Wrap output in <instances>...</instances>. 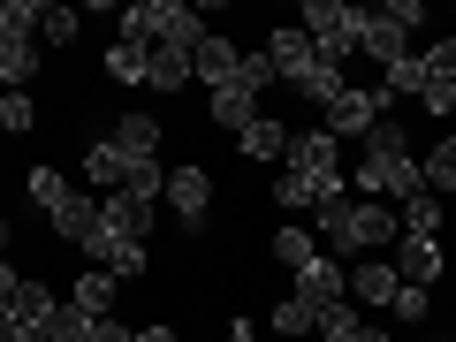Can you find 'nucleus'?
<instances>
[{
  "mask_svg": "<svg viewBox=\"0 0 456 342\" xmlns=\"http://www.w3.org/2000/svg\"><path fill=\"white\" fill-rule=\"evenodd\" d=\"M426 191V175H419V160H411V137H403V122H373L365 130V160H358V198H380V206H403V198H419Z\"/></svg>",
  "mask_w": 456,
  "mask_h": 342,
  "instance_id": "obj_1",
  "label": "nucleus"
},
{
  "mask_svg": "<svg viewBox=\"0 0 456 342\" xmlns=\"http://www.w3.org/2000/svg\"><path fill=\"white\" fill-rule=\"evenodd\" d=\"M312 221H320V244L327 251H388L395 236H403V213H395V206H380V198H358V206H350V191L327 198Z\"/></svg>",
  "mask_w": 456,
  "mask_h": 342,
  "instance_id": "obj_2",
  "label": "nucleus"
},
{
  "mask_svg": "<svg viewBox=\"0 0 456 342\" xmlns=\"http://www.w3.org/2000/svg\"><path fill=\"white\" fill-rule=\"evenodd\" d=\"M297 31L312 38V53H320L327 69H342L350 53H358L365 8H350V0H305V8H297Z\"/></svg>",
  "mask_w": 456,
  "mask_h": 342,
  "instance_id": "obj_3",
  "label": "nucleus"
},
{
  "mask_svg": "<svg viewBox=\"0 0 456 342\" xmlns=\"http://www.w3.org/2000/svg\"><path fill=\"white\" fill-rule=\"evenodd\" d=\"M395 114V99L380 92V84H350V92L335 99V107L320 114V130H335V137H358L365 145V130H373V122H388Z\"/></svg>",
  "mask_w": 456,
  "mask_h": 342,
  "instance_id": "obj_4",
  "label": "nucleus"
},
{
  "mask_svg": "<svg viewBox=\"0 0 456 342\" xmlns=\"http://www.w3.org/2000/svg\"><path fill=\"white\" fill-rule=\"evenodd\" d=\"M289 297H305L312 312H327V305H350V266H335V259L320 251L312 266H297V274H289Z\"/></svg>",
  "mask_w": 456,
  "mask_h": 342,
  "instance_id": "obj_5",
  "label": "nucleus"
},
{
  "mask_svg": "<svg viewBox=\"0 0 456 342\" xmlns=\"http://www.w3.org/2000/svg\"><path fill=\"white\" fill-rule=\"evenodd\" d=\"M160 198L175 206V221H183V228H206V206H213V175H206L198 160H191V167H167V191H160Z\"/></svg>",
  "mask_w": 456,
  "mask_h": 342,
  "instance_id": "obj_6",
  "label": "nucleus"
},
{
  "mask_svg": "<svg viewBox=\"0 0 456 342\" xmlns=\"http://www.w3.org/2000/svg\"><path fill=\"white\" fill-rule=\"evenodd\" d=\"M266 61H274V77L297 92V84H305L312 69H320V53H312V38L297 31V23H274V38H266Z\"/></svg>",
  "mask_w": 456,
  "mask_h": 342,
  "instance_id": "obj_7",
  "label": "nucleus"
},
{
  "mask_svg": "<svg viewBox=\"0 0 456 342\" xmlns=\"http://www.w3.org/2000/svg\"><path fill=\"white\" fill-rule=\"evenodd\" d=\"M236 61H244V46H236L228 31H206V38L191 46V84H206V92H221V84L236 77Z\"/></svg>",
  "mask_w": 456,
  "mask_h": 342,
  "instance_id": "obj_8",
  "label": "nucleus"
},
{
  "mask_svg": "<svg viewBox=\"0 0 456 342\" xmlns=\"http://www.w3.org/2000/svg\"><path fill=\"white\" fill-rule=\"evenodd\" d=\"M358 53H365V61H380V69H395V61H411V31H403V23H388L380 8H365Z\"/></svg>",
  "mask_w": 456,
  "mask_h": 342,
  "instance_id": "obj_9",
  "label": "nucleus"
},
{
  "mask_svg": "<svg viewBox=\"0 0 456 342\" xmlns=\"http://www.w3.org/2000/svg\"><path fill=\"white\" fill-rule=\"evenodd\" d=\"M327 198H342V175H312V167H281L274 175V206H312L320 213Z\"/></svg>",
  "mask_w": 456,
  "mask_h": 342,
  "instance_id": "obj_10",
  "label": "nucleus"
},
{
  "mask_svg": "<svg viewBox=\"0 0 456 342\" xmlns=\"http://www.w3.org/2000/svg\"><path fill=\"white\" fill-rule=\"evenodd\" d=\"M289 167H312V175H342V137H335V130H320V122H312V130H297V137H289Z\"/></svg>",
  "mask_w": 456,
  "mask_h": 342,
  "instance_id": "obj_11",
  "label": "nucleus"
},
{
  "mask_svg": "<svg viewBox=\"0 0 456 342\" xmlns=\"http://www.w3.org/2000/svg\"><path fill=\"white\" fill-rule=\"evenodd\" d=\"M152 213H160V206H152V198H130V191H107V198H99V221L122 228V236H137V244L152 236Z\"/></svg>",
  "mask_w": 456,
  "mask_h": 342,
  "instance_id": "obj_12",
  "label": "nucleus"
},
{
  "mask_svg": "<svg viewBox=\"0 0 456 342\" xmlns=\"http://www.w3.org/2000/svg\"><path fill=\"white\" fill-rule=\"evenodd\" d=\"M395 274L419 281V289H434L441 281V244L434 236H395Z\"/></svg>",
  "mask_w": 456,
  "mask_h": 342,
  "instance_id": "obj_13",
  "label": "nucleus"
},
{
  "mask_svg": "<svg viewBox=\"0 0 456 342\" xmlns=\"http://www.w3.org/2000/svg\"><path fill=\"white\" fill-rule=\"evenodd\" d=\"M206 107H213V122H221L228 137H236V130H251V122H259V92H251V84H236V77H228L221 92L206 99Z\"/></svg>",
  "mask_w": 456,
  "mask_h": 342,
  "instance_id": "obj_14",
  "label": "nucleus"
},
{
  "mask_svg": "<svg viewBox=\"0 0 456 342\" xmlns=\"http://www.w3.org/2000/svg\"><path fill=\"white\" fill-rule=\"evenodd\" d=\"M107 145L122 152V160H152V152H160V122H152V114H122L107 130Z\"/></svg>",
  "mask_w": 456,
  "mask_h": 342,
  "instance_id": "obj_15",
  "label": "nucleus"
},
{
  "mask_svg": "<svg viewBox=\"0 0 456 342\" xmlns=\"http://www.w3.org/2000/svg\"><path fill=\"white\" fill-rule=\"evenodd\" d=\"M46 221H53V236H61V244H84V236H92V221H99V198H92V191H69Z\"/></svg>",
  "mask_w": 456,
  "mask_h": 342,
  "instance_id": "obj_16",
  "label": "nucleus"
},
{
  "mask_svg": "<svg viewBox=\"0 0 456 342\" xmlns=\"http://www.w3.org/2000/svg\"><path fill=\"white\" fill-rule=\"evenodd\" d=\"M114 289H122V281H114L107 266H84V274H77V289H69V305H77V312H92V320H114Z\"/></svg>",
  "mask_w": 456,
  "mask_h": 342,
  "instance_id": "obj_17",
  "label": "nucleus"
},
{
  "mask_svg": "<svg viewBox=\"0 0 456 342\" xmlns=\"http://www.w3.org/2000/svg\"><path fill=\"white\" fill-rule=\"evenodd\" d=\"M191 84V53L183 46H145V92H183Z\"/></svg>",
  "mask_w": 456,
  "mask_h": 342,
  "instance_id": "obj_18",
  "label": "nucleus"
},
{
  "mask_svg": "<svg viewBox=\"0 0 456 342\" xmlns=\"http://www.w3.org/2000/svg\"><path fill=\"white\" fill-rule=\"evenodd\" d=\"M395 289H403V274L395 266H350V305H395Z\"/></svg>",
  "mask_w": 456,
  "mask_h": 342,
  "instance_id": "obj_19",
  "label": "nucleus"
},
{
  "mask_svg": "<svg viewBox=\"0 0 456 342\" xmlns=\"http://www.w3.org/2000/svg\"><path fill=\"white\" fill-rule=\"evenodd\" d=\"M236 152H244V160H281V152H289V130H281L274 114H259L251 130H236Z\"/></svg>",
  "mask_w": 456,
  "mask_h": 342,
  "instance_id": "obj_20",
  "label": "nucleus"
},
{
  "mask_svg": "<svg viewBox=\"0 0 456 342\" xmlns=\"http://www.w3.org/2000/svg\"><path fill=\"white\" fill-rule=\"evenodd\" d=\"M31 77H38V46H31V38H8V46H0V84L23 92Z\"/></svg>",
  "mask_w": 456,
  "mask_h": 342,
  "instance_id": "obj_21",
  "label": "nucleus"
},
{
  "mask_svg": "<svg viewBox=\"0 0 456 342\" xmlns=\"http://www.w3.org/2000/svg\"><path fill=\"white\" fill-rule=\"evenodd\" d=\"M274 259L297 274V266H312V259H320V236H312V228H297V221H281V236H274Z\"/></svg>",
  "mask_w": 456,
  "mask_h": 342,
  "instance_id": "obj_22",
  "label": "nucleus"
},
{
  "mask_svg": "<svg viewBox=\"0 0 456 342\" xmlns=\"http://www.w3.org/2000/svg\"><path fill=\"white\" fill-rule=\"evenodd\" d=\"M419 175H426V191H456V137H434V152L419 160Z\"/></svg>",
  "mask_w": 456,
  "mask_h": 342,
  "instance_id": "obj_23",
  "label": "nucleus"
},
{
  "mask_svg": "<svg viewBox=\"0 0 456 342\" xmlns=\"http://www.w3.org/2000/svg\"><path fill=\"white\" fill-rule=\"evenodd\" d=\"M266 327H274V335H320V312H312L305 305V297H281V305H274V320H266Z\"/></svg>",
  "mask_w": 456,
  "mask_h": 342,
  "instance_id": "obj_24",
  "label": "nucleus"
},
{
  "mask_svg": "<svg viewBox=\"0 0 456 342\" xmlns=\"http://www.w3.org/2000/svg\"><path fill=\"white\" fill-rule=\"evenodd\" d=\"M403 236H441V198L434 191L403 198Z\"/></svg>",
  "mask_w": 456,
  "mask_h": 342,
  "instance_id": "obj_25",
  "label": "nucleus"
},
{
  "mask_svg": "<svg viewBox=\"0 0 456 342\" xmlns=\"http://www.w3.org/2000/svg\"><path fill=\"white\" fill-rule=\"evenodd\" d=\"M84 335H92V312H77V305L61 297V305L46 312V342H84Z\"/></svg>",
  "mask_w": 456,
  "mask_h": 342,
  "instance_id": "obj_26",
  "label": "nucleus"
},
{
  "mask_svg": "<svg viewBox=\"0 0 456 342\" xmlns=\"http://www.w3.org/2000/svg\"><path fill=\"white\" fill-rule=\"evenodd\" d=\"M107 77H114V84H145V46L114 38V46H107Z\"/></svg>",
  "mask_w": 456,
  "mask_h": 342,
  "instance_id": "obj_27",
  "label": "nucleus"
},
{
  "mask_svg": "<svg viewBox=\"0 0 456 342\" xmlns=\"http://www.w3.org/2000/svg\"><path fill=\"white\" fill-rule=\"evenodd\" d=\"M380 92H388V99H419V92H426L419 53H411V61H395V69H380Z\"/></svg>",
  "mask_w": 456,
  "mask_h": 342,
  "instance_id": "obj_28",
  "label": "nucleus"
},
{
  "mask_svg": "<svg viewBox=\"0 0 456 342\" xmlns=\"http://www.w3.org/2000/svg\"><path fill=\"white\" fill-rule=\"evenodd\" d=\"M419 69H426V84H456V38H434L419 53Z\"/></svg>",
  "mask_w": 456,
  "mask_h": 342,
  "instance_id": "obj_29",
  "label": "nucleus"
},
{
  "mask_svg": "<svg viewBox=\"0 0 456 342\" xmlns=\"http://www.w3.org/2000/svg\"><path fill=\"white\" fill-rule=\"evenodd\" d=\"M38 122V107H31V92H0V130L8 137H23Z\"/></svg>",
  "mask_w": 456,
  "mask_h": 342,
  "instance_id": "obj_30",
  "label": "nucleus"
},
{
  "mask_svg": "<svg viewBox=\"0 0 456 342\" xmlns=\"http://www.w3.org/2000/svg\"><path fill=\"white\" fill-rule=\"evenodd\" d=\"M236 84H251V92H259V99H266V92H274V84H281V77H274V61H266V46L236 61Z\"/></svg>",
  "mask_w": 456,
  "mask_h": 342,
  "instance_id": "obj_31",
  "label": "nucleus"
},
{
  "mask_svg": "<svg viewBox=\"0 0 456 342\" xmlns=\"http://www.w3.org/2000/svg\"><path fill=\"white\" fill-rule=\"evenodd\" d=\"M38 16H46L38 0H8V8H0V31H8V38H31V31H38Z\"/></svg>",
  "mask_w": 456,
  "mask_h": 342,
  "instance_id": "obj_32",
  "label": "nucleus"
},
{
  "mask_svg": "<svg viewBox=\"0 0 456 342\" xmlns=\"http://www.w3.org/2000/svg\"><path fill=\"white\" fill-rule=\"evenodd\" d=\"M358 327H365V320H358V305H327V312H320V335H327V342H350Z\"/></svg>",
  "mask_w": 456,
  "mask_h": 342,
  "instance_id": "obj_33",
  "label": "nucleus"
},
{
  "mask_svg": "<svg viewBox=\"0 0 456 342\" xmlns=\"http://www.w3.org/2000/svg\"><path fill=\"white\" fill-rule=\"evenodd\" d=\"M388 312H395V320H403V327H419L426 312H434V297H426L419 281H403V289H395V305H388Z\"/></svg>",
  "mask_w": 456,
  "mask_h": 342,
  "instance_id": "obj_34",
  "label": "nucleus"
},
{
  "mask_svg": "<svg viewBox=\"0 0 456 342\" xmlns=\"http://www.w3.org/2000/svg\"><path fill=\"white\" fill-rule=\"evenodd\" d=\"M31 198H38V206H61V198H69V175H61V167H31Z\"/></svg>",
  "mask_w": 456,
  "mask_h": 342,
  "instance_id": "obj_35",
  "label": "nucleus"
},
{
  "mask_svg": "<svg viewBox=\"0 0 456 342\" xmlns=\"http://www.w3.org/2000/svg\"><path fill=\"white\" fill-rule=\"evenodd\" d=\"M77 8H46V16H38V31H46V46H69V38H77Z\"/></svg>",
  "mask_w": 456,
  "mask_h": 342,
  "instance_id": "obj_36",
  "label": "nucleus"
},
{
  "mask_svg": "<svg viewBox=\"0 0 456 342\" xmlns=\"http://www.w3.org/2000/svg\"><path fill=\"white\" fill-rule=\"evenodd\" d=\"M411 107H419V114H434V122H449V114H456V84H426V92L411 99Z\"/></svg>",
  "mask_w": 456,
  "mask_h": 342,
  "instance_id": "obj_37",
  "label": "nucleus"
},
{
  "mask_svg": "<svg viewBox=\"0 0 456 342\" xmlns=\"http://www.w3.org/2000/svg\"><path fill=\"white\" fill-rule=\"evenodd\" d=\"M380 16H388V23H403V31H419V23H426V8H419V0H380Z\"/></svg>",
  "mask_w": 456,
  "mask_h": 342,
  "instance_id": "obj_38",
  "label": "nucleus"
},
{
  "mask_svg": "<svg viewBox=\"0 0 456 342\" xmlns=\"http://www.w3.org/2000/svg\"><path fill=\"white\" fill-rule=\"evenodd\" d=\"M84 342H137V327H122V320H92V335Z\"/></svg>",
  "mask_w": 456,
  "mask_h": 342,
  "instance_id": "obj_39",
  "label": "nucleus"
},
{
  "mask_svg": "<svg viewBox=\"0 0 456 342\" xmlns=\"http://www.w3.org/2000/svg\"><path fill=\"white\" fill-rule=\"evenodd\" d=\"M221 342H259V335H251L244 320H228V327H221Z\"/></svg>",
  "mask_w": 456,
  "mask_h": 342,
  "instance_id": "obj_40",
  "label": "nucleus"
},
{
  "mask_svg": "<svg viewBox=\"0 0 456 342\" xmlns=\"http://www.w3.org/2000/svg\"><path fill=\"white\" fill-rule=\"evenodd\" d=\"M137 342H175V327H137Z\"/></svg>",
  "mask_w": 456,
  "mask_h": 342,
  "instance_id": "obj_41",
  "label": "nucleus"
},
{
  "mask_svg": "<svg viewBox=\"0 0 456 342\" xmlns=\"http://www.w3.org/2000/svg\"><path fill=\"white\" fill-rule=\"evenodd\" d=\"M350 342H395V335H388V327H358V335H350Z\"/></svg>",
  "mask_w": 456,
  "mask_h": 342,
  "instance_id": "obj_42",
  "label": "nucleus"
},
{
  "mask_svg": "<svg viewBox=\"0 0 456 342\" xmlns=\"http://www.w3.org/2000/svg\"><path fill=\"white\" fill-rule=\"evenodd\" d=\"M8 244H16V228H8V221H0V251H8Z\"/></svg>",
  "mask_w": 456,
  "mask_h": 342,
  "instance_id": "obj_43",
  "label": "nucleus"
},
{
  "mask_svg": "<svg viewBox=\"0 0 456 342\" xmlns=\"http://www.w3.org/2000/svg\"><path fill=\"white\" fill-rule=\"evenodd\" d=\"M0 46H8V31H0Z\"/></svg>",
  "mask_w": 456,
  "mask_h": 342,
  "instance_id": "obj_44",
  "label": "nucleus"
}]
</instances>
